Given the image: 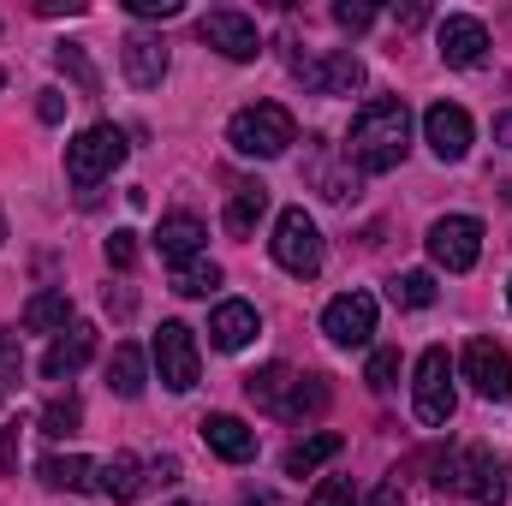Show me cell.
I'll use <instances>...</instances> for the list:
<instances>
[{
  "label": "cell",
  "mask_w": 512,
  "mask_h": 506,
  "mask_svg": "<svg viewBox=\"0 0 512 506\" xmlns=\"http://www.w3.org/2000/svg\"><path fill=\"white\" fill-rule=\"evenodd\" d=\"M399 501H405V489H399V477H387L382 489L370 495V506H399Z\"/></svg>",
  "instance_id": "38"
},
{
  "label": "cell",
  "mask_w": 512,
  "mask_h": 506,
  "mask_svg": "<svg viewBox=\"0 0 512 506\" xmlns=\"http://www.w3.org/2000/svg\"><path fill=\"white\" fill-rule=\"evenodd\" d=\"M0 84H6V72H0Z\"/></svg>",
  "instance_id": "46"
},
{
  "label": "cell",
  "mask_w": 512,
  "mask_h": 506,
  "mask_svg": "<svg viewBox=\"0 0 512 506\" xmlns=\"http://www.w3.org/2000/svg\"><path fill=\"white\" fill-rule=\"evenodd\" d=\"M173 506H191V501H173Z\"/></svg>",
  "instance_id": "45"
},
{
  "label": "cell",
  "mask_w": 512,
  "mask_h": 506,
  "mask_svg": "<svg viewBox=\"0 0 512 506\" xmlns=\"http://www.w3.org/2000/svg\"><path fill=\"white\" fill-rule=\"evenodd\" d=\"M143 381H149L143 352H137L131 340H120V346H114V358H108V387H114L120 399H137V393H143Z\"/></svg>",
  "instance_id": "25"
},
{
  "label": "cell",
  "mask_w": 512,
  "mask_h": 506,
  "mask_svg": "<svg viewBox=\"0 0 512 506\" xmlns=\"http://www.w3.org/2000/svg\"><path fill=\"white\" fill-rule=\"evenodd\" d=\"M268 245H274V262H280L286 274H298V280H316V274H322V227H316L304 209H280Z\"/></svg>",
  "instance_id": "5"
},
{
  "label": "cell",
  "mask_w": 512,
  "mask_h": 506,
  "mask_svg": "<svg viewBox=\"0 0 512 506\" xmlns=\"http://www.w3.org/2000/svg\"><path fill=\"white\" fill-rule=\"evenodd\" d=\"M24 328L30 334H66L72 328V298L66 292H36L24 304Z\"/></svg>",
  "instance_id": "24"
},
{
  "label": "cell",
  "mask_w": 512,
  "mask_h": 506,
  "mask_svg": "<svg viewBox=\"0 0 512 506\" xmlns=\"http://www.w3.org/2000/svg\"><path fill=\"white\" fill-rule=\"evenodd\" d=\"M495 137H501V143H512V114H501V120H495Z\"/></svg>",
  "instance_id": "42"
},
{
  "label": "cell",
  "mask_w": 512,
  "mask_h": 506,
  "mask_svg": "<svg viewBox=\"0 0 512 506\" xmlns=\"http://www.w3.org/2000/svg\"><path fill=\"white\" fill-rule=\"evenodd\" d=\"M102 251H108V268H131V262H137V233H126V227H120Z\"/></svg>",
  "instance_id": "35"
},
{
  "label": "cell",
  "mask_w": 512,
  "mask_h": 506,
  "mask_svg": "<svg viewBox=\"0 0 512 506\" xmlns=\"http://www.w3.org/2000/svg\"><path fill=\"white\" fill-rule=\"evenodd\" d=\"M423 143L441 155V161H465L471 155V114L459 102H435L423 114Z\"/></svg>",
  "instance_id": "12"
},
{
  "label": "cell",
  "mask_w": 512,
  "mask_h": 506,
  "mask_svg": "<svg viewBox=\"0 0 512 506\" xmlns=\"http://www.w3.org/2000/svg\"><path fill=\"white\" fill-rule=\"evenodd\" d=\"M227 143L251 161H274L298 143V120L280 108V102H256V108H239L233 126H227Z\"/></svg>",
  "instance_id": "2"
},
{
  "label": "cell",
  "mask_w": 512,
  "mask_h": 506,
  "mask_svg": "<svg viewBox=\"0 0 512 506\" xmlns=\"http://www.w3.org/2000/svg\"><path fill=\"white\" fill-rule=\"evenodd\" d=\"M405 149H411V114H405V102H387V96L382 102H364L352 131H346V161L364 167V173H393L405 161Z\"/></svg>",
  "instance_id": "1"
},
{
  "label": "cell",
  "mask_w": 512,
  "mask_h": 506,
  "mask_svg": "<svg viewBox=\"0 0 512 506\" xmlns=\"http://www.w3.org/2000/svg\"><path fill=\"white\" fill-rule=\"evenodd\" d=\"M197 429H203L209 453H221L227 465H251L256 459V429L245 423V417H233V411H209Z\"/></svg>",
  "instance_id": "15"
},
{
  "label": "cell",
  "mask_w": 512,
  "mask_h": 506,
  "mask_svg": "<svg viewBox=\"0 0 512 506\" xmlns=\"http://www.w3.org/2000/svg\"><path fill=\"white\" fill-rule=\"evenodd\" d=\"M203 239H209V227L197 221V215H167L161 227H155V251H161V262H197L203 256Z\"/></svg>",
  "instance_id": "19"
},
{
  "label": "cell",
  "mask_w": 512,
  "mask_h": 506,
  "mask_svg": "<svg viewBox=\"0 0 512 506\" xmlns=\"http://www.w3.org/2000/svg\"><path fill=\"white\" fill-rule=\"evenodd\" d=\"M36 477H42L48 489H66V495L96 489V465H90V459H78V453H48V459L36 465Z\"/></svg>",
  "instance_id": "22"
},
{
  "label": "cell",
  "mask_w": 512,
  "mask_h": 506,
  "mask_svg": "<svg viewBox=\"0 0 512 506\" xmlns=\"http://www.w3.org/2000/svg\"><path fill=\"white\" fill-rule=\"evenodd\" d=\"M197 36L221 54V60H256L262 54V36H256V24L245 12H233V6H215V12H203V24H197Z\"/></svg>",
  "instance_id": "10"
},
{
  "label": "cell",
  "mask_w": 512,
  "mask_h": 506,
  "mask_svg": "<svg viewBox=\"0 0 512 506\" xmlns=\"http://www.w3.org/2000/svg\"><path fill=\"white\" fill-rule=\"evenodd\" d=\"M328 405V387H322V376H298V387H292V399H286V411L280 417H292V423H304L310 411H322Z\"/></svg>",
  "instance_id": "29"
},
{
  "label": "cell",
  "mask_w": 512,
  "mask_h": 506,
  "mask_svg": "<svg viewBox=\"0 0 512 506\" xmlns=\"http://www.w3.org/2000/svg\"><path fill=\"white\" fill-rule=\"evenodd\" d=\"M36 114H42L48 126H60V120H66V96H60V90H42V102H36Z\"/></svg>",
  "instance_id": "37"
},
{
  "label": "cell",
  "mask_w": 512,
  "mask_h": 506,
  "mask_svg": "<svg viewBox=\"0 0 512 506\" xmlns=\"http://www.w3.org/2000/svg\"><path fill=\"white\" fill-rule=\"evenodd\" d=\"M393 304H405V310H429L435 304V274H423V268H411V274H393Z\"/></svg>",
  "instance_id": "28"
},
{
  "label": "cell",
  "mask_w": 512,
  "mask_h": 506,
  "mask_svg": "<svg viewBox=\"0 0 512 506\" xmlns=\"http://www.w3.org/2000/svg\"><path fill=\"white\" fill-rule=\"evenodd\" d=\"M54 60L78 78V90H84V96H96V72H90V60H84V48H78V42H60V48H54Z\"/></svg>",
  "instance_id": "30"
},
{
  "label": "cell",
  "mask_w": 512,
  "mask_h": 506,
  "mask_svg": "<svg viewBox=\"0 0 512 506\" xmlns=\"http://www.w3.org/2000/svg\"><path fill=\"white\" fill-rule=\"evenodd\" d=\"M453 358L441 352V346H429L423 358H417V417L429 423V429H441L447 417H453Z\"/></svg>",
  "instance_id": "9"
},
{
  "label": "cell",
  "mask_w": 512,
  "mask_h": 506,
  "mask_svg": "<svg viewBox=\"0 0 512 506\" xmlns=\"http://www.w3.org/2000/svg\"><path fill=\"white\" fill-rule=\"evenodd\" d=\"M322 334L334 340V346H370V334H376V298L370 292H340L328 310H322Z\"/></svg>",
  "instance_id": "11"
},
{
  "label": "cell",
  "mask_w": 512,
  "mask_h": 506,
  "mask_svg": "<svg viewBox=\"0 0 512 506\" xmlns=\"http://www.w3.org/2000/svg\"><path fill=\"white\" fill-rule=\"evenodd\" d=\"M507 304H512V280H507Z\"/></svg>",
  "instance_id": "44"
},
{
  "label": "cell",
  "mask_w": 512,
  "mask_h": 506,
  "mask_svg": "<svg viewBox=\"0 0 512 506\" xmlns=\"http://www.w3.org/2000/svg\"><path fill=\"white\" fill-rule=\"evenodd\" d=\"M120 66H126V78L137 90H161V78H167V42L131 30L126 42H120Z\"/></svg>",
  "instance_id": "17"
},
{
  "label": "cell",
  "mask_w": 512,
  "mask_h": 506,
  "mask_svg": "<svg viewBox=\"0 0 512 506\" xmlns=\"http://www.w3.org/2000/svg\"><path fill=\"white\" fill-rule=\"evenodd\" d=\"M262 215H268V185H262V179L233 185V197H227V233H233V239H251Z\"/></svg>",
  "instance_id": "21"
},
{
  "label": "cell",
  "mask_w": 512,
  "mask_h": 506,
  "mask_svg": "<svg viewBox=\"0 0 512 506\" xmlns=\"http://www.w3.org/2000/svg\"><path fill=\"white\" fill-rule=\"evenodd\" d=\"M459 370H465V381H471L483 399H507L512 393V358L495 346V340H471Z\"/></svg>",
  "instance_id": "13"
},
{
  "label": "cell",
  "mask_w": 512,
  "mask_h": 506,
  "mask_svg": "<svg viewBox=\"0 0 512 506\" xmlns=\"http://www.w3.org/2000/svg\"><path fill=\"white\" fill-rule=\"evenodd\" d=\"M42 12H48V18H60V12H66V18H78V12H84V0H42Z\"/></svg>",
  "instance_id": "40"
},
{
  "label": "cell",
  "mask_w": 512,
  "mask_h": 506,
  "mask_svg": "<svg viewBox=\"0 0 512 506\" xmlns=\"http://www.w3.org/2000/svg\"><path fill=\"white\" fill-rule=\"evenodd\" d=\"M393 376H399V352H370V370H364V381H370L376 393H387V387H393Z\"/></svg>",
  "instance_id": "34"
},
{
  "label": "cell",
  "mask_w": 512,
  "mask_h": 506,
  "mask_svg": "<svg viewBox=\"0 0 512 506\" xmlns=\"http://www.w3.org/2000/svg\"><path fill=\"white\" fill-rule=\"evenodd\" d=\"M292 78L310 96H352L364 90V60L352 48H316V54H292Z\"/></svg>",
  "instance_id": "4"
},
{
  "label": "cell",
  "mask_w": 512,
  "mask_h": 506,
  "mask_svg": "<svg viewBox=\"0 0 512 506\" xmlns=\"http://www.w3.org/2000/svg\"><path fill=\"white\" fill-rule=\"evenodd\" d=\"M310 506H358L352 477H322V483H316V495H310Z\"/></svg>",
  "instance_id": "32"
},
{
  "label": "cell",
  "mask_w": 512,
  "mask_h": 506,
  "mask_svg": "<svg viewBox=\"0 0 512 506\" xmlns=\"http://www.w3.org/2000/svg\"><path fill=\"white\" fill-rule=\"evenodd\" d=\"M340 435L334 429H322V435H310V441H298L292 453H286V477H310V471H322L328 459H340Z\"/></svg>",
  "instance_id": "26"
},
{
  "label": "cell",
  "mask_w": 512,
  "mask_h": 506,
  "mask_svg": "<svg viewBox=\"0 0 512 506\" xmlns=\"http://www.w3.org/2000/svg\"><path fill=\"white\" fill-rule=\"evenodd\" d=\"M221 286V268L209 262V256H197V262H179L173 268V292H185V298H209Z\"/></svg>",
  "instance_id": "27"
},
{
  "label": "cell",
  "mask_w": 512,
  "mask_h": 506,
  "mask_svg": "<svg viewBox=\"0 0 512 506\" xmlns=\"http://www.w3.org/2000/svg\"><path fill=\"white\" fill-rule=\"evenodd\" d=\"M131 18H179V0H126Z\"/></svg>",
  "instance_id": "36"
},
{
  "label": "cell",
  "mask_w": 512,
  "mask_h": 506,
  "mask_svg": "<svg viewBox=\"0 0 512 506\" xmlns=\"http://www.w3.org/2000/svg\"><path fill=\"white\" fill-rule=\"evenodd\" d=\"M0 239H6V215H0Z\"/></svg>",
  "instance_id": "43"
},
{
  "label": "cell",
  "mask_w": 512,
  "mask_h": 506,
  "mask_svg": "<svg viewBox=\"0 0 512 506\" xmlns=\"http://www.w3.org/2000/svg\"><path fill=\"white\" fill-rule=\"evenodd\" d=\"M0 364H18V346H12L6 334H0Z\"/></svg>",
  "instance_id": "41"
},
{
  "label": "cell",
  "mask_w": 512,
  "mask_h": 506,
  "mask_svg": "<svg viewBox=\"0 0 512 506\" xmlns=\"http://www.w3.org/2000/svg\"><path fill=\"white\" fill-rule=\"evenodd\" d=\"M155 370L173 393H191L197 376H203V358H197V334L185 322H161L155 328Z\"/></svg>",
  "instance_id": "8"
},
{
  "label": "cell",
  "mask_w": 512,
  "mask_h": 506,
  "mask_svg": "<svg viewBox=\"0 0 512 506\" xmlns=\"http://www.w3.org/2000/svg\"><path fill=\"white\" fill-rule=\"evenodd\" d=\"M120 161H126V131L120 126H90V131H78V137L66 143V179H72L78 191L102 185Z\"/></svg>",
  "instance_id": "3"
},
{
  "label": "cell",
  "mask_w": 512,
  "mask_h": 506,
  "mask_svg": "<svg viewBox=\"0 0 512 506\" xmlns=\"http://www.w3.org/2000/svg\"><path fill=\"white\" fill-rule=\"evenodd\" d=\"M393 18H399V30H417V24H423V18H429V12H423V6H417V0H411V6H393Z\"/></svg>",
  "instance_id": "39"
},
{
  "label": "cell",
  "mask_w": 512,
  "mask_h": 506,
  "mask_svg": "<svg viewBox=\"0 0 512 506\" xmlns=\"http://www.w3.org/2000/svg\"><path fill=\"white\" fill-rule=\"evenodd\" d=\"M256 334H262V316H256V304H245V298H227V304H215V316H209V340H215L221 352H245Z\"/></svg>",
  "instance_id": "18"
},
{
  "label": "cell",
  "mask_w": 512,
  "mask_h": 506,
  "mask_svg": "<svg viewBox=\"0 0 512 506\" xmlns=\"http://www.w3.org/2000/svg\"><path fill=\"white\" fill-rule=\"evenodd\" d=\"M441 489H459V495H471L477 506H501L507 501V483H501V459L489 453V447H465L459 459H441V477H435Z\"/></svg>",
  "instance_id": "6"
},
{
  "label": "cell",
  "mask_w": 512,
  "mask_h": 506,
  "mask_svg": "<svg viewBox=\"0 0 512 506\" xmlns=\"http://www.w3.org/2000/svg\"><path fill=\"white\" fill-rule=\"evenodd\" d=\"M435 48H441V60H447V66H477V60H483V48H489V30H483V18L453 12V18H441Z\"/></svg>",
  "instance_id": "16"
},
{
  "label": "cell",
  "mask_w": 512,
  "mask_h": 506,
  "mask_svg": "<svg viewBox=\"0 0 512 506\" xmlns=\"http://www.w3.org/2000/svg\"><path fill=\"white\" fill-rule=\"evenodd\" d=\"M334 24L358 36V30H370V24H376V6H364V0H340V6H334Z\"/></svg>",
  "instance_id": "33"
},
{
  "label": "cell",
  "mask_w": 512,
  "mask_h": 506,
  "mask_svg": "<svg viewBox=\"0 0 512 506\" xmlns=\"http://www.w3.org/2000/svg\"><path fill=\"white\" fill-rule=\"evenodd\" d=\"M78 417H84V411H78V399H54V405L42 411V435H72V429H78Z\"/></svg>",
  "instance_id": "31"
},
{
  "label": "cell",
  "mask_w": 512,
  "mask_h": 506,
  "mask_svg": "<svg viewBox=\"0 0 512 506\" xmlns=\"http://www.w3.org/2000/svg\"><path fill=\"white\" fill-rule=\"evenodd\" d=\"M429 256L447 268V274H471L477 256H483V221L477 215H441L429 227Z\"/></svg>",
  "instance_id": "7"
},
{
  "label": "cell",
  "mask_w": 512,
  "mask_h": 506,
  "mask_svg": "<svg viewBox=\"0 0 512 506\" xmlns=\"http://www.w3.org/2000/svg\"><path fill=\"white\" fill-rule=\"evenodd\" d=\"M292 387H298V376H292L286 364H262L256 376H245V393H251L256 405H262V411H274V417L286 411V399H292Z\"/></svg>",
  "instance_id": "23"
},
{
  "label": "cell",
  "mask_w": 512,
  "mask_h": 506,
  "mask_svg": "<svg viewBox=\"0 0 512 506\" xmlns=\"http://www.w3.org/2000/svg\"><path fill=\"white\" fill-rule=\"evenodd\" d=\"M90 358H96V328H90V322H72V328L54 334V346L42 352V376L48 381H72Z\"/></svg>",
  "instance_id": "14"
},
{
  "label": "cell",
  "mask_w": 512,
  "mask_h": 506,
  "mask_svg": "<svg viewBox=\"0 0 512 506\" xmlns=\"http://www.w3.org/2000/svg\"><path fill=\"white\" fill-rule=\"evenodd\" d=\"M143 483H149V477H143V459H137V453H114L108 465H96V489H102L108 501H137Z\"/></svg>",
  "instance_id": "20"
}]
</instances>
